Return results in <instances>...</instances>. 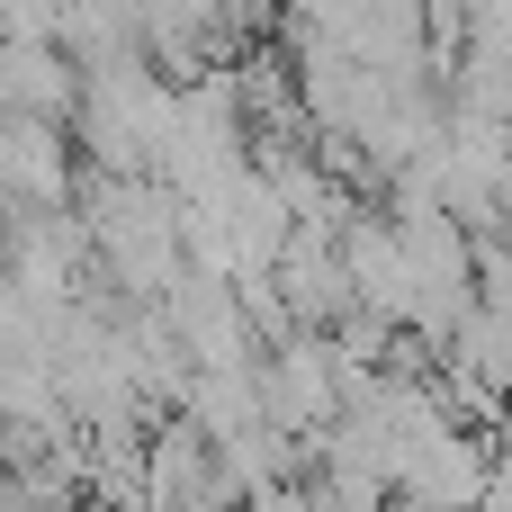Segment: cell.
<instances>
[{
	"label": "cell",
	"mask_w": 512,
	"mask_h": 512,
	"mask_svg": "<svg viewBox=\"0 0 512 512\" xmlns=\"http://www.w3.org/2000/svg\"><path fill=\"white\" fill-rule=\"evenodd\" d=\"M90 252L108 261V279L135 297V306H162V288L189 270L180 261V198L162 180H117L99 207H90Z\"/></svg>",
	"instance_id": "obj_1"
},
{
	"label": "cell",
	"mask_w": 512,
	"mask_h": 512,
	"mask_svg": "<svg viewBox=\"0 0 512 512\" xmlns=\"http://www.w3.org/2000/svg\"><path fill=\"white\" fill-rule=\"evenodd\" d=\"M36 207H72V144L54 117L0 108V225L36 216Z\"/></svg>",
	"instance_id": "obj_2"
},
{
	"label": "cell",
	"mask_w": 512,
	"mask_h": 512,
	"mask_svg": "<svg viewBox=\"0 0 512 512\" xmlns=\"http://www.w3.org/2000/svg\"><path fill=\"white\" fill-rule=\"evenodd\" d=\"M342 270H351V306L360 315H387L396 333L414 324V252H405V225L342 216Z\"/></svg>",
	"instance_id": "obj_3"
},
{
	"label": "cell",
	"mask_w": 512,
	"mask_h": 512,
	"mask_svg": "<svg viewBox=\"0 0 512 512\" xmlns=\"http://www.w3.org/2000/svg\"><path fill=\"white\" fill-rule=\"evenodd\" d=\"M486 477H495V459H486V441L468 432V423H441L414 459H405V477H396V495L423 512H477L486 495Z\"/></svg>",
	"instance_id": "obj_4"
},
{
	"label": "cell",
	"mask_w": 512,
	"mask_h": 512,
	"mask_svg": "<svg viewBox=\"0 0 512 512\" xmlns=\"http://www.w3.org/2000/svg\"><path fill=\"white\" fill-rule=\"evenodd\" d=\"M0 108L63 126V117L81 108V63H72L63 45H9V36H0Z\"/></svg>",
	"instance_id": "obj_5"
},
{
	"label": "cell",
	"mask_w": 512,
	"mask_h": 512,
	"mask_svg": "<svg viewBox=\"0 0 512 512\" xmlns=\"http://www.w3.org/2000/svg\"><path fill=\"white\" fill-rule=\"evenodd\" d=\"M252 512H324V504H315V486L279 477V486H261V495H252Z\"/></svg>",
	"instance_id": "obj_6"
}]
</instances>
